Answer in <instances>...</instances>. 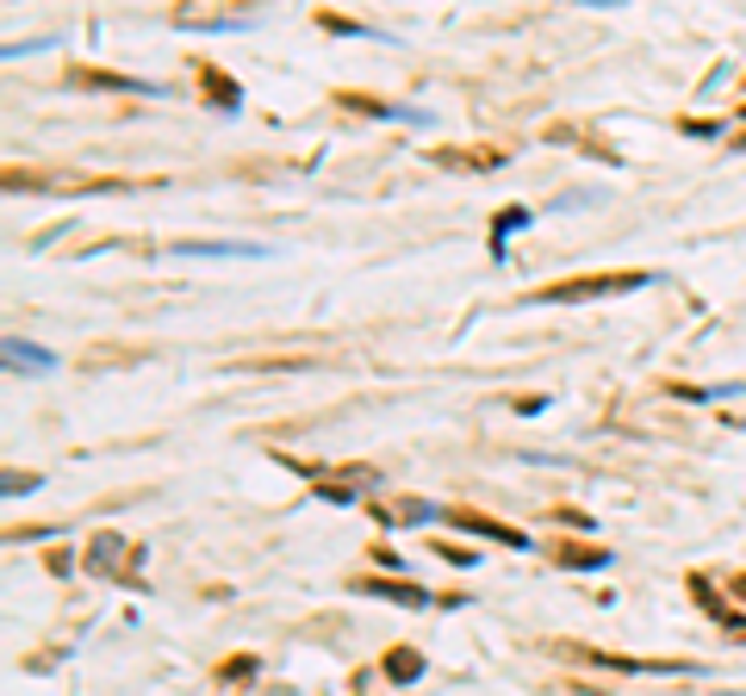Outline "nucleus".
<instances>
[{"mask_svg":"<svg viewBox=\"0 0 746 696\" xmlns=\"http://www.w3.org/2000/svg\"><path fill=\"white\" fill-rule=\"evenodd\" d=\"M647 274H585V281H554L542 293H529L523 304H585V299H622V293H641Z\"/></svg>","mask_w":746,"mask_h":696,"instance_id":"f257e3e1","label":"nucleus"},{"mask_svg":"<svg viewBox=\"0 0 746 696\" xmlns=\"http://www.w3.org/2000/svg\"><path fill=\"white\" fill-rule=\"evenodd\" d=\"M448 522H461V529H473V535H485V542H505V547H529L523 529H510V522H492V517H473V510H455Z\"/></svg>","mask_w":746,"mask_h":696,"instance_id":"f03ea898","label":"nucleus"},{"mask_svg":"<svg viewBox=\"0 0 746 696\" xmlns=\"http://www.w3.org/2000/svg\"><path fill=\"white\" fill-rule=\"evenodd\" d=\"M361 591L386 597V604H405V609H423V604H430V597H423L418 585H398V579H361Z\"/></svg>","mask_w":746,"mask_h":696,"instance_id":"7ed1b4c3","label":"nucleus"},{"mask_svg":"<svg viewBox=\"0 0 746 696\" xmlns=\"http://www.w3.org/2000/svg\"><path fill=\"white\" fill-rule=\"evenodd\" d=\"M7 368H32V373H50V355H45V348H32V343H20V336H13V343H7Z\"/></svg>","mask_w":746,"mask_h":696,"instance_id":"20e7f679","label":"nucleus"},{"mask_svg":"<svg viewBox=\"0 0 746 696\" xmlns=\"http://www.w3.org/2000/svg\"><path fill=\"white\" fill-rule=\"evenodd\" d=\"M418 672H423V652H411V647H398L393 659H386V678H393V684H411Z\"/></svg>","mask_w":746,"mask_h":696,"instance_id":"39448f33","label":"nucleus"},{"mask_svg":"<svg viewBox=\"0 0 746 696\" xmlns=\"http://www.w3.org/2000/svg\"><path fill=\"white\" fill-rule=\"evenodd\" d=\"M82 87H125V94H150V82H125V75H94V69H75Z\"/></svg>","mask_w":746,"mask_h":696,"instance_id":"423d86ee","label":"nucleus"},{"mask_svg":"<svg viewBox=\"0 0 746 696\" xmlns=\"http://www.w3.org/2000/svg\"><path fill=\"white\" fill-rule=\"evenodd\" d=\"M610 554L604 547H560V566H604Z\"/></svg>","mask_w":746,"mask_h":696,"instance_id":"0eeeda50","label":"nucleus"}]
</instances>
